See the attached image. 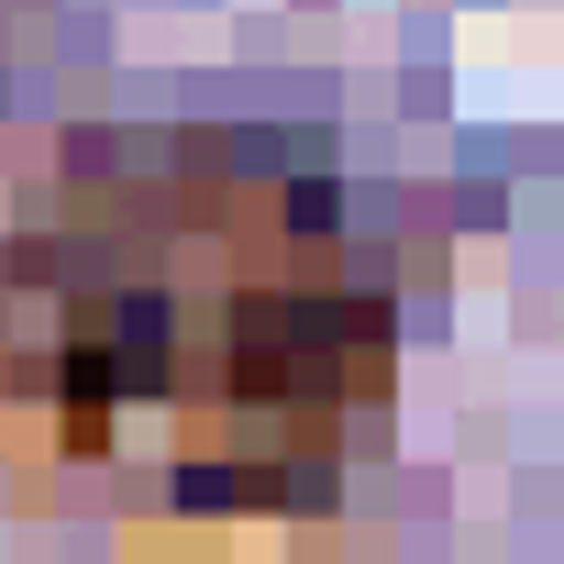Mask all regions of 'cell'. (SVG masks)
<instances>
[{"label":"cell","instance_id":"cell-1","mask_svg":"<svg viewBox=\"0 0 564 564\" xmlns=\"http://www.w3.org/2000/svg\"><path fill=\"white\" fill-rule=\"evenodd\" d=\"M388 388V265L289 133H78L0 221V454L133 553L333 520Z\"/></svg>","mask_w":564,"mask_h":564}]
</instances>
